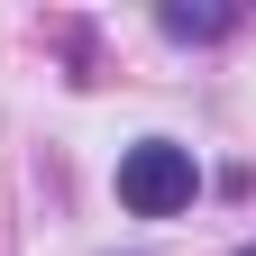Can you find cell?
<instances>
[{"label": "cell", "instance_id": "6da1fadb", "mask_svg": "<svg viewBox=\"0 0 256 256\" xmlns=\"http://www.w3.org/2000/svg\"><path fill=\"white\" fill-rule=\"evenodd\" d=\"M192 146H174V138H138L119 156V202L138 210V220H174L183 202H192Z\"/></svg>", "mask_w": 256, "mask_h": 256}, {"label": "cell", "instance_id": "3957f363", "mask_svg": "<svg viewBox=\"0 0 256 256\" xmlns=\"http://www.w3.org/2000/svg\"><path fill=\"white\" fill-rule=\"evenodd\" d=\"M238 256H256V247H238Z\"/></svg>", "mask_w": 256, "mask_h": 256}, {"label": "cell", "instance_id": "7a4b0ae2", "mask_svg": "<svg viewBox=\"0 0 256 256\" xmlns=\"http://www.w3.org/2000/svg\"><path fill=\"white\" fill-rule=\"evenodd\" d=\"M220 28H229L220 10H165V37H220Z\"/></svg>", "mask_w": 256, "mask_h": 256}]
</instances>
